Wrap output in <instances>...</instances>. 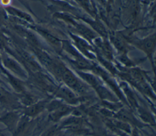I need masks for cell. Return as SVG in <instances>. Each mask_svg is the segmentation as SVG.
Here are the masks:
<instances>
[{
  "label": "cell",
  "mask_w": 156,
  "mask_h": 136,
  "mask_svg": "<svg viewBox=\"0 0 156 136\" xmlns=\"http://www.w3.org/2000/svg\"><path fill=\"white\" fill-rule=\"evenodd\" d=\"M55 73L62 77L63 81L69 87L77 91H83L84 90L83 87L80 84L79 81L71 72L61 66L55 67Z\"/></svg>",
  "instance_id": "6da1fadb"
},
{
  "label": "cell",
  "mask_w": 156,
  "mask_h": 136,
  "mask_svg": "<svg viewBox=\"0 0 156 136\" xmlns=\"http://www.w3.org/2000/svg\"><path fill=\"white\" fill-rule=\"evenodd\" d=\"M46 107V102L45 101L37 102L34 104L30 105L26 109V114L30 116H35L40 113Z\"/></svg>",
  "instance_id": "7a4b0ae2"
},
{
  "label": "cell",
  "mask_w": 156,
  "mask_h": 136,
  "mask_svg": "<svg viewBox=\"0 0 156 136\" xmlns=\"http://www.w3.org/2000/svg\"><path fill=\"white\" fill-rule=\"evenodd\" d=\"M59 94L62 98L65 99L66 101L71 103H76V98L74 95L66 88H62L59 91Z\"/></svg>",
  "instance_id": "3957f363"
},
{
  "label": "cell",
  "mask_w": 156,
  "mask_h": 136,
  "mask_svg": "<svg viewBox=\"0 0 156 136\" xmlns=\"http://www.w3.org/2000/svg\"><path fill=\"white\" fill-rule=\"evenodd\" d=\"M15 119H16V116L13 113H10L7 115L4 118V122H6L7 124H12L13 122H15Z\"/></svg>",
  "instance_id": "277c9868"
},
{
  "label": "cell",
  "mask_w": 156,
  "mask_h": 136,
  "mask_svg": "<svg viewBox=\"0 0 156 136\" xmlns=\"http://www.w3.org/2000/svg\"><path fill=\"white\" fill-rule=\"evenodd\" d=\"M55 133V128H52L46 133L44 136H54Z\"/></svg>",
  "instance_id": "5b68a950"
}]
</instances>
